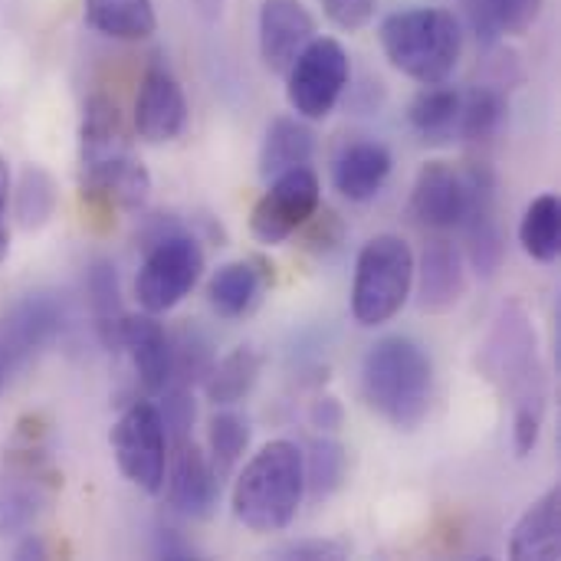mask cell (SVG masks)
<instances>
[{"label":"cell","instance_id":"obj_1","mask_svg":"<svg viewBox=\"0 0 561 561\" xmlns=\"http://www.w3.org/2000/svg\"><path fill=\"white\" fill-rule=\"evenodd\" d=\"M79 164L82 201L102 214H141L151 197V174L135 154L131 135L118 105L95 92L89 95L79 122Z\"/></svg>","mask_w":561,"mask_h":561},{"label":"cell","instance_id":"obj_2","mask_svg":"<svg viewBox=\"0 0 561 561\" xmlns=\"http://www.w3.org/2000/svg\"><path fill=\"white\" fill-rule=\"evenodd\" d=\"M362 394L394 431H417L434 404V362L408 335L378 339L362 362Z\"/></svg>","mask_w":561,"mask_h":561},{"label":"cell","instance_id":"obj_3","mask_svg":"<svg viewBox=\"0 0 561 561\" xmlns=\"http://www.w3.org/2000/svg\"><path fill=\"white\" fill-rule=\"evenodd\" d=\"M306 496L302 450L293 440H270L260 447L233 480V516L256 536L293 526Z\"/></svg>","mask_w":561,"mask_h":561},{"label":"cell","instance_id":"obj_4","mask_svg":"<svg viewBox=\"0 0 561 561\" xmlns=\"http://www.w3.org/2000/svg\"><path fill=\"white\" fill-rule=\"evenodd\" d=\"M385 59L417 85L450 82L463 53V26L444 7H408L378 30Z\"/></svg>","mask_w":561,"mask_h":561},{"label":"cell","instance_id":"obj_5","mask_svg":"<svg viewBox=\"0 0 561 561\" xmlns=\"http://www.w3.org/2000/svg\"><path fill=\"white\" fill-rule=\"evenodd\" d=\"M477 365L486 381L513 398V411L546 414V371L539 362V339L529 312L519 302L503 306L480 348Z\"/></svg>","mask_w":561,"mask_h":561},{"label":"cell","instance_id":"obj_6","mask_svg":"<svg viewBox=\"0 0 561 561\" xmlns=\"http://www.w3.org/2000/svg\"><path fill=\"white\" fill-rule=\"evenodd\" d=\"M414 289V250L394 233L371 237L355 260L352 276V316L362 329L391 322Z\"/></svg>","mask_w":561,"mask_h":561},{"label":"cell","instance_id":"obj_7","mask_svg":"<svg viewBox=\"0 0 561 561\" xmlns=\"http://www.w3.org/2000/svg\"><path fill=\"white\" fill-rule=\"evenodd\" d=\"M204 276V247L181 224L145 243V263L135 276L141 312L164 316L178 309Z\"/></svg>","mask_w":561,"mask_h":561},{"label":"cell","instance_id":"obj_8","mask_svg":"<svg viewBox=\"0 0 561 561\" xmlns=\"http://www.w3.org/2000/svg\"><path fill=\"white\" fill-rule=\"evenodd\" d=\"M352 82L348 49L335 36H316L286 72V102L306 122H322L335 112Z\"/></svg>","mask_w":561,"mask_h":561},{"label":"cell","instance_id":"obj_9","mask_svg":"<svg viewBox=\"0 0 561 561\" xmlns=\"http://www.w3.org/2000/svg\"><path fill=\"white\" fill-rule=\"evenodd\" d=\"M122 477L148 496H158L168 470V434L154 401H135L122 411L108 434Z\"/></svg>","mask_w":561,"mask_h":561},{"label":"cell","instance_id":"obj_10","mask_svg":"<svg viewBox=\"0 0 561 561\" xmlns=\"http://www.w3.org/2000/svg\"><path fill=\"white\" fill-rule=\"evenodd\" d=\"M56 483L49 457L33 437L26 447L10 450L0 473V536L30 533L49 510Z\"/></svg>","mask_w":561,"mask_h":561},{"label":"cell","instance_id":"obj_11","mask_svg":"<svg viewBox=\"0 0 561 561\" xmlns=\"http://www.w3.org/2000/svg\"><path fill=\"white\" fill-rule=\"evenodd\" d=\"M322 207V184L316 171L293 168L279 178L270 181L263 197L250 210V233L263 247H279L286 243L296 230L309 224V217Z\"/></svg>","mask_w":561,"mask_h":561},{"label":"cell","instance_id":"obj_12","mask_svg":"<svg viewBox=\"0 0 561 561\" xmlns=\"http://www.w3.org/2000/svg\"><path fill=\"white\" fill-rule=\"evenodd\" d=\"M463 174L470 187L467 214L460 220V230L467 240V260L483 279H493L506 256V233L500 224V201H496V174L486 164H470V171Z\"/></svg>","mask_w":561,"mask_h":561},{"label":"cell","instance_id":"obj_13","mask_svg":"<svg viewBox=\"0 0 561 561\" xmlns=\"http://www.w3.org/2000/svg\"><path fill=\"white\" fill-rule=\"evenodd\" d=\"M191 118V105L184 95V85L168 66H148L138 95H135V135L145 145H171L184 135Z\"/></svg>","mask_w":561,"mask_h":561},{"label":"cell","instance_id":"obj_14","mask_svg":"<svg viewBox=\"0 0 561 561\" xmlns=\"http://www.w3.org/2000/svg\"><path fill=\"white\" fill-rule=\"evenodd\" d=\"M62 302L53 293H26L3 316L0 355L3 368H23L62 332Z\"/></svg>","mask_w":561,"mask_h":561},{"label":"cell","instance_id":"obj_15","mask_svg":"<svg viewBox=\"0 0 561 561\" xmlns=\"http://www.w3.org/2000/svg\"><path fill=\"white\" fill-rule=\"evenodd\" d=\"M161 493L168 510L184 519H207L214 513L220 500V477L191 437L174 444V454H168Z\"/></svg>","mask_w":561,"mask_h":561},{"label":"cell","instance_id":"obj_16","mask_svg":"<svg viewBox=\"0 0 561 561\" xmlns=\"http://www.w3.org/2000/svg\"><path fill=\"white\" fill-rule=\"evenodd\" d=\"M260 59L270 72L286 76L296 56L319 36L316 16L302 0H263L256 16Z\"/></svg>","mask_w":561,"mask_h":561},{"label":"cell","instance_id":"obj_17","mask_svg":"<svg viewBox=\"0 0 561 561\" xmlns=\"http://www.w3.org/2000/svg\"><path fill=\"white\" fill-rule=\"evenodd\" d=\"M467 201H470L467 174L450 161H427L411 187V217L427 230L447 233L460 227L467 214Z\"/></svg>","mask_w":561,"mask_h":561},{"label":"cell","instance_id":"obj_18","mask_svg":"<svg viewBox=\"0 0 561 561\" xmlns=\"http://www.w3.org/2000/svg\"><path fill=\"white\" fill-rule=\"evenodd\" d=\"M131 358L135 378L148 398L161 394L171 385V335L151 312H138L122 319L118 329V348Z\"/></svg>","mask_w":561,"mask_h":561},{"label":"cell","instance_id":"obj_19","mask_svg":"<svg viewBox=\"0 0 561 561\" xmlns=\"http://www.w3.org/2000/svg\"><path fill=\"white\" fill-rule=\"evenodd\" d=\"M414 286L417 306L424 312H450L467 296V266L463 253L450 240H434L414 260Z\"/></svg>","mask_w":561,"mask_h":561},{"label":"cell","instance_id":"obj_20","mask_svg":"<svg viewBox=\"0 0 561 561\" xmlns=\"http://www.w3.org/2000/svg\"><path fill=\"white\" fill-rule=\"evenodd\" d=\"M391 164L394 158L381 141L375 138L348 141L332 161V184L345 201L368 204L381 194L385 181L391 178Z\"/></svg>","mask_w":561,"mask_h":561},{"label":"cell","instance_id":"obj_21","mask_svg":"<svg viewBox=\"0 0 561 561\" xmlns=\"http://www.w3.org/2000/svg\"><path fill=\"white\" fill-rule=\"evenodd\" d=\"M270 286V273L263 260H230L224 266H217L207 279V306L227 319H247L250 312H256V306L263 302Z\"/></svg>","mask_w":561,"mask_h":561},{"label":"cell","instance_id":"obj_22","mask_svg":"<svg viewBox=\"0 0 561 561\" xmlns=\"http://www.w3.org/2000/svg\"><path fill=\"white\" fill-rule=\"evenodd\" d=\"M561 552V493L546 490L513 526L510 559L556 561Z\"/></svg>","mask_w":561,"mask_h":561},{"label":"cell","instance_id":"obj_23","mask_svg":"<svg viewBox=\"0 0 561 561\" xmlns=\"http://www.w3.org/2000/svg\"><path fill=\"white\" fill-rule=\"evenodd\" d=\"M316 158V131L306 118L293 115H276L266 125L263 145H260V174L266 181L293 171V168H306Z\"/></svg>","mask_w":561,"mask_h":561},{"label":"cell","instance_id":"obj_24","mask_svg":"<svg viewBox=\"0 0 561 561\" xmlns=\"http://www.w3.org/2000/svg\"><path fill=\"white\" fill-rule=\"evenodd\" d=\"M460 99H463V92H457L447 82L421 85V92L408 105V122L421 135L424 145H450L457 138Z\"/></svg>","mask_w":561,"mask_h":561},{"label":"cell","instance_id":"obj_25","mask_svg":"<svg viewBox=\"0 0 561 561\" xmlns=\"http://www.w3.org/2000/svg\"><path fill=\"white\" fill-rule=\"evenodd\" d=\"M82 13L95 33L122 43L148 39L158 30L154 0H82Z\"/></svg>","mask_w":561,"mask_h":561},{"label":"cell","instance_id":"obj_26","mask_svg":"<svg viewBox=\"0 0 561 561\" xmlns=\"http://www.w3.org/2000/svg\"><path fill=\"white\" fill-rule=\"evenodd\" d=\"M260 375H263V355L253 345H240L214 362L201 388L214 408H233L256 388Z\"/></svg>","mask_w":561,"mask_h":561},{"label":"cell","instance_id":"obj_27","mask_svg":"<svg viewBox=\"0 0 561 561\" xmlns=\"http://www.w3.org/2000/svg\"><path fill=\"white\" fill-rule=\"evenodd\" d=\"M56 181L43 164H23L20 178L10 184V217L20 224V230L33 233L43 230L56 214Z\"/></svg>","mask_w":561,"mask_h":561},{"label":"cell","instance_id":"obj_28","mask_svg":"<svg viewBox=\"0 0 561 561\" xmlns=\"http://www.w3.org/2000/svg\"><path fill=\"white\" fill-rule=\"evenodd\" d=\"M85 293H89V306H92V319H95V332L102 339L105 348H118V329L125 319L122 309V289H118V273L108 260H95L85 273Z\"/></svg>","mask_w":561,"mask_h":561},{"label":"cell","instance_id":"obj_29","mask_svg":"<svg viewBox=\"0 0 561 561\" xmlns=\"http://www.w3.org/2000/svg\"><path fill=\"white\" fill-rule=\"evenodd\" d=\"M503 82H490V85H477L460 99V128L457 135L477 145H486L490 138L500 135L506 112H510V99L500 89Z\"/></svg>","mask_w":561,"mask_h":561},{"label":"cell","instance_id":"obj_30","mask_svg":"<svg viewBox=\"0 0 561 561\" xmlns=\"http://www.w3.org/2000/svg\"><path fill=\"white\" fill-rule=\"evenodd\" d=\"M519 243L536 263H556L561 253V204L556 194H539L519 224Z\"/></svg>","mask_w":561,"mask_h":561},{"label":"cell","instance_id":"obj_31","mask_svg":"<svg viewBox=\"0 0 561 561\" xmlns=\"http://www.w3.org/2000/svg\"><path fill=\"white\" fill-rule=\"evenodd\" d=\"M542 7L546 0H473L470 13H473L477 36L483 33L486 39H496V36L529 33Z\"/></svg>","mask_w":561,"mask_h":561},{"label":"cell","instance_id":"obj_32","mask_svg":"<svg viewBox=\"0 0 561 561\" xmlns=\"http://www.w3.org/2000/svg\"><path fill=\"white\" fill-rule=\"evenodd\" d=\"M250 447V424L243 414L224 408L207 424V460L220 480H227Z\"/></svg>","mask_w":561,"mask_h":561},{"label":"cell","instance_id":"obj_33","mask_svg":"<svg viewBox=\"0 0 561 561\" xmlns=\"http://www.w3.org/2000/svg\"><path fill=\"white\" fill-rule=\"evenodd\" d=\"M302 470H306V493L312 500H329L345 483V447L332 434L316 437L302 454Z\"/></svg>","mask_w":561,"mask_h":561},{"label":"cell","instance_id":"obj_34","mask_svg":"<svg viewBox=\"0 0 561 561\" xmlns=\"http://www.w3.org/2000/svg\"><path fill=\"white\" fill-rule=\"evenodd\" d=\"M214 362H217V355L201 329L184 325L181 332L171 335V381L187 385V388L204 385Z\"/></svg>","mask_w":561,"mask_h":561},{"label":"cell","instance_id":"obj_35","mask_svg":"<svg viewBox=\"0 0 561 561\" xmlns=\"http://www.w3.org/2000/svg\"><path fill=\"white\" fill-rule=\"evenodd\" d=\"M158 401V414H161V424H164V434H168V444H181L191 437V427H194V417H197V408H194V391L187 385H178L171 381L161 394H154Z\"/></svg>","mask_w":561,"mask_h":561},{"label":"cell","instance_id":"obj_36","mask_svg":"<svg viewBox=\"0 0 561 561\" xmlns=\"http://www.w3.org/2000/svg\"><path fill=\"white\" fill-rule=\"evenodd\" d=\"M378 0H322V13L345 33L365 30L375 20Z\"/></svg>","mask_w":561,"mask_h":561},{"label":"cell","instance_id":"obj_37","mask_svg":"<svg viewBox=\"0 0 561 561\" xmlns=\"http://www.w3.org/2000/svg\"><path fill=\"white\" fill-rule=\"evenodd\" d=\"M309 233H306V247L312 250V253H322V256H329V253H335L339 247H342V240H345V227H342V220L332 214V210H316L312 217H309Z\"/></svg>","mask_w":561,"mask_h":561},{"label":"cell","instance_id":"obj_38","mask_svg":"<svg viewBox=\"0 0 561 561\" xmlns=\"http://www.w3.org/2000/svg\"><path fill=\"white\" fill-rule=\"evenodd\" d=\"M276 559H345L348 556V546L335 542V539H299V542H286V546H276L273 549Z\"/></svg>","mask_w":561,"mask_h":561},{"label":"cell","instance_id":"obj_39","mask_svg":"<svg viewBox=\"0 0 561 561\" xmlns=\"http://www.w3.org/2000/svg\"><path fill=\"white\" fill-rule=\"evenodd\" d=\"M154 556L158 559H197V549L178 533V529H171V526H161L158 533H154Z\"/></svg>","mask_w":561,"mask_h":561},{"label":"cell","instance_id":"obj_40","mask_svg":"<svg viewBox=\"0 0 561 561\" xmlns=\"http://www.w3.org/2000/svg\"><path fill=\"white\" fill-rule=\"evenodd\" d=\"M309 421H312V427H319L322 434H335L339 427H342V421H345V411H342V404L335 401V398H316V404H312V411H309Z\"/></svg>","mask_w":561,"mask_h":561},{"label":"cell","instance_id":"obj_41","mask_svg":"<svg viewBox=\"0 0 561 561\" xmlns=\"http://www.w3.org/2000/svg\"><path fill=\"white\" fill-rule=\"evenodd\" d=\"M10 168L7 158L0 154V263L10 256Z\"/></svg>","mask_w":561,"mask_h":561},{"label":"cell","instance_id":"obj_42","mask_svg":"<svg viewBox=\"0 0 561 561\" xmlns=\"http://www.w3.org/2000/svg\"><path fill=\"white\" fill-rule=\"evenodd\" d=\"M13 556H16V559H46V546H43V539L30 529V533H23V542L16 546Z\"/></svg>","mask_w":561,"mask_h":561},{"label":"cell","instance_id":"obj_43","mask_svg":"<svg viewBox=\"0 0 561 561\" xmlns=\"http://www.w3.org/2000/svg\"><path fill=\"white\" fill-rule=\"evenodd\" d=\"M191 3H194V10H197V16L204 23H217L224 16V3L227 0H191Z\"/></svg>","mask_w":561,"mask_h":561},{"label":"cell","instance_id":"obj_44","mask_svg":"<svg viewBox=\"0 0 561 561\" xmlns=\"http://www.w3.org/2000/svg\"><path fill=\"white\" fill-rule=\"evenodd\" d=\"M0 388H3V355H0Z\"/></svg>","mask_w":561,"mask_h":561}]
</instances>
